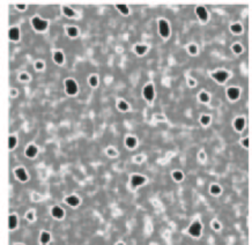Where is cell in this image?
Returning <instances> with one entry per match:
<instances>
[{
	"label": "cell",
	"mask_w": 252,
	"mask_h": 245,
	"mask_svg": "<svg viewBox=\"0 0 252 245\" xmlns=\"http://www.w3.org/2000/svg\"><path fill=\"white\" fill-rule=\"evenodd\" d=\"M65 85H66V91H67L68 95H74V94H76V91H78V86H76L75 81L68 79V80H66Z\"/></svg>",
	"instance_id": "cell-1"
},
{
	"label": "cell",
	"mask_w": 252,
	"mask_h": 245,
	"mask_svg": "<svg viewBox=\"0 0 252 245\" xmlns=\"http://www.w3.org/2000/svg\"><path fill=\"white\" fill-rule=\"evenodd\" d=\"M33 26L34 28L36 29V30H44V29L46 28V26H48V22L46 21H43V20H41L39 18H34L33 19Z\"/></svg>",
	"instance_id": "cell-2"
},
{
	"label": "cell",
	"mask_w": 252,
	"mask_h": 245,
	"mask_svg": "<svg viewBox=\"0 0 252 245\" xmlns=\"http://www.w3.org/2000/svg\"><path fill=\"white\" fill-rule=\"evenodd\" d=\"M159 29H160V34H161V36H163V37L169 36V26H168L167 21H164V20H160Z\"/></svg>",
	"instance_id": "cell-3"
},
{
	"label": "cell",
	"mask_w": 252,
	"mask_h": 245,
	"mask_svg": "<svg viewBox=\"0 0 252 245\" xmlns=\"http://www.w3.org/2000/svg\"><path fill=\"white\" fill-rule=\"evenodd\" d=\"M200 231H201V224L199 222H194L191 226V228L189 229V232L194 237H198L200 235Z\"/></svg>",
	"instance_id": "cell-4"
},
{
	"label": "cell",
	"mask_w": 252,
	"mask_h": 245,
	"mask_svg": "<svg viewBox=\"0 0 252 245\" xmlns=\"http://www.w3.org/2000/svg\"><path fill=\"white\" fill-rule=\"evenodd\" d=\"M144 96L148 101H152L154 98V88H153V86L149 85L144 89Z\"/></svg>",
	"instance_id": "cell-5"
},
{
	"label": "cell",
	"mask_w": 252,
	"mask_h": 245,
	"mask_svg": "<svg viewBox=\"0 0 252 245\" xmlns=\"http://www.w3.org/2000/svg\"><path fill=\"white\" fill-rule=\"evenodd\" d=\"M212 76H213L216 81H219V82H223V81H226L227 78H228V73H226V72H216V73L212 74Z\"/></svg>",
	"instance_id": "cell-6"
},
{
	"label": "cell",
	"mask_w": 252,
	"mask_h": 245,
	"mask_svg": "<svg viewBox=\"0 0 252 245\" xmlns=\"http://www.w3.org/2000/svg\"><path fill=\"white\" fill-rule=\"evenodd\" d=\"M197 15H198V18L201 20V21H206L207 20V12L206 9L204 8V7H198L197 8Z\"/></svg>",
	"instance_id": "cell-7"
},
{
	"label": "cell",
	"mask_w": 252,
	"mask_h": 245,
	"mask_svg": "<svg viewBox=\"0 0 252 245\" xmlns=\"http://www.w3.org/2000/svg\"><path fill=\"white\" fill-rule=\"evenodd\" d=\"M227 94H228L229 98H231V100H237L239 96V90L237 88H229L228 91H227Z\"/></svg>",
	"instance_id": "cell-8"
},
{
	"label": "cell",
	"mask_w": 252,
	"mask_h": 245,
	"mask_svg": "<svg viewBox=\"0 0 252 245\" xmlns=\"http://www.w3.org/2000/svg\"><path fill=\"white\" fill-rule=\"evenodd\" d=\"M142 183H145V178L142 177V176H133V178H132V185L134 187L141 185Z\"/></svg>",
	"instance_id": "cell-9"
},
{
	"label": "cell",
	"mask_w": 252,
	"mask_h": 245,
	"mask_svg": "<svg viewBox=\"0 0 252 245\" xmlns=\"http://www.w3.org/2000/svg\"><path fill=\"white\" fill-rule=\"evenodd\" d=\"M19 37H20V33L18 28H12L9 30V38L12 41H19Z\"/></svg>",
	"instance_id": "cell-10"
},
{
	"label": "cell",
	"mask_w": 252,
	"mask_h": 245,
	"mask_svg": "<svg viewBox=\"0 0 252 245\" xmlns=\"http://www.w3.org/2000/svg\"><path fill=\"white\" fill-rule=\"evenodd\" d=\"M37 154V148L35 146H29L28 149L26 150V155L28 157H34Z\"/></svg>",
	"instance_id": "cell-11"
},
{
	"label": "cell",
	"mask_w": 252,
	"mask_h": 245,
	"mask_svg": "<svg viewBox=\"0 0 252 245\" xmlns=\"http://www.w3.org/2000/svg\"><path fill=\"white\" fill-rule=\"evenodd\" d=\"M52 215L54 217H57V219H61L64 216V212L60 207H54L52 209Z\"/></svg>",
	"instance_id": "cell-12"
},
{
	"label": "cell",
	"mask_w": 252,
	"mask_h": 245,
	"mask_svg": "<svg viewBox=\"0 0 252 245\" xmlns=\"http://www.w3.org/2000/svg\"><path fill=\"white\" fill-rule=\"evenodd\" d=\"M235 127H236L237 131H242L244 127V119L243 118H237L235 120Z\"/></svg>",
	"instance_id": "cell-13"
},
{
	"label": "cell",
	"mask_w": 252,
	"mask_h": 245,
	"mask_svg": "<svg viewBox=\"0 0 252 245\" xmlns=\"http://www.w3.org/2000/svg\"><path fill=\"white\" fill-rule=\"evenodd\" d=\"M15 174H16V176H18V178L20 180H27V174L24 172V169H18L15 171Z\"/></svg>",
	"instance_id": "cell-14"
},
{
	"label": "cell",
	"mask_w": 252,
	"mask_h": 245,
	"mask_svg": "<svg viewBox=\"0 0 252 245\" xmlns=\"http://www.w3.org/2000/svg\"><path fill=\"white\" fill-rule=\"evenodd\" d=\"M66 202H67L68 205H71V206H76V205L79 204V199L76 197H68L67 199H66Z\"/></svg>",
	"instance_id": "cell-15"
},
{
	"label": "cell",
	"mask_w": 252,
	"mask_h": 245,
	"mask_svg": "<svg viewBox=\"0 0 252 245\" xmlns=\"http://www.w3.org/2000/svg\"><path fill=\"white\" fill-rule=\"evenodd\" d=\"M8 221H9V228H11V229H14V228L16 227V223H18L16 216H15V215H11L9 219H8Z\"/></svg>",
	"instance_id": "cell-16"
},
{
	"label": "cell",
	"mask_w": 252,
	"mask_h": 245,
	"mask_svg": "<svg viewBox=\"0 0 252 245\" xmlns=\"http://www.w3.org/2000/svg\"><path fill=\"white\" fill-rule=\"evenodd\" d=\"M54 60H56V63L58 64H61L64 61V56L61 52H56L54 53Z\"/></svg>",
	"instance_id": "cell-17"
},
{
	"label": "cell",
	"mask_w": 252,
	"mask_h": 245,
	"mask_svg": "<svg viewBox=\"0 0 252 245\" xmlns=\"http://www.w3.org/2000/svg\"><path fill=\"white\" fill-rule=\"evenodd\" d=\"M135 143H137V140H135L134 138L130 137V138H127V139H126V145H127L130 148H133V147H134Z\"/></svg>",
	"instance_id": "cell-18"
},
{
	"label": "cell",
	"mask_w": 252,
	"mask_h": 245,
	"mask_svg": "<svg viewBox=\"0 0 252 245\" xmlns=\"http://www.w3.org/2000/svg\"><path fill=\"white\" fill-rule=\"evenodd\" d=\"M146 50H147V48L144 45H137L135 46V52L138 54H144L146 52Z\"/></svg>",
	"instance_id": "cell-19"
},
{
	"label": "cell",
	"mask_w": 252,
	"mask_h": 245,
	"mask_svg": "<svg viewBox=\"0 0 252 245\" xmlns=\"http://www.w3.org/2000/svg\"><path fill=\"white\" fill-rule=\"evenodd\" d=\"M49 241H50V235H49L48 232H43L42 236H41V242L43 244H45V243H48Z\"/></svg>",
	"instance_id": "cell-20"
},
{
	"label": "cell",
	"mask_w": 252,
	"mask_h": 245,
	"mask_svg": "<svg viewBox=\"0 0 252 245\" xmlns=\"http://www.w3.org/2000/svg\"><path fill=\"white\" fill-rule=\"evenodd\" d=\"M231 30H233V33H235V34H239L242 31V26L241 24H233V26H231Z\"/></svg>",
	"instance_id": "cell-21"
},
{
	"label": "cell",
	"mask_w": 252,
	"mask_h": 245,
	"mask_svg": "<svg viewBox=\"0 0 252 245\" xmlns=\"http://www.w3.org/2000/svg\"><path fill=\"white\" fill-rule=\"evenodd\" d=\"M117 8L119 9L123 14H128V8L126 7V5H117Z\"/></svg>",
	"instance_id": "cell-22"
},
{
	"label": "cell",
	"mask_w": 252,
	"mask_h": 245,
	"mask_svg": "<svg viewBox=\"0 0 252 245\" xmlns=\"http://www.w3.org/2000/svg\"><path fill=\"white\" fill-rule=\"evenodd\" d=\"M211 192L213 193V194H217V193L221 192V189H220L217 185H213V186L211 187Z\"/></svg>",
	"instance_id": "cell-23"
},
{
	"label": "cell",
	"mask_w": 252,
	"mask_h": 245,
	"mask_svg": "<svg viewBox=\"0 0 252 245\" xmlns=\"http://www.w3.org/2000/svg\"><path fill=\"white\" fill-rule=\"evenodd\" d=\"M68 35H70V36H76V35H78V30H76V28H74V27H72V28H68Z\"/></svg>",
	"instance_id": "cell-24"
},
{
	"label": "cell",
	"mask_w": 252,
	"mask_h": 245,
	"mask_svg": "<svg viewBox=\"0 0 252 245\" xmlns=\"http://www.w3.org/2000/svg\"><path fill=\"white\" fill-rule=\"evenodd\" d=\"M9 148H11V149H12V148H14V146H15L16 145V139H15V138H14V137H11V138H9Z\"/></svg>",
	"instance_id": "cell-25"
},
{
	"label": "cell",
	"mask_w": 252,
	"mask_h": 245,
	"mask_svg": "<svg viewBox=\"0 0 252 245\" xmlns=\"http://www.w3.org/2000/svg\"><path fill=\"white\" fill-rule=\"evenodd\" d=\"M64 12H65V14L67 16H73L74 15V12L71 8H68V7H64Z\"/></svg>",
	"instance_id": "cell-26"
},
{
	"label": "cell",
	"mask_w": 252,
	"mask_h": 245,
	"mask_svg": "<svg viewBox=\"0 0 252 245\" xmlns=\"http://www.w3.org/2000/svg\"><path fill=\"white\" fill-rule=\"evenodd\" d=\"M174 178L176 180H182L183 179V174H182V172H179V171L174 172Z\"/></svg>",
	"instance_id": "cell-27"
},
{
	"label": "cell",
	"mask_w": 252,
	"mask_h": 245,
	"mask_svg": "<svg viewBox=\"0 0 252 245\" xmlns=\"http://www.w3.org/2000/svg\"><path fill=\"white\" fill-rule=\"evenodd\" d=\"M118 108H119L120 110H124V111H125V110H127L128 105L126 104L125 102H123V101H122V102H119V104H118Z\"/></svg>",
	"instance_id": "cell-28"
},
{
	"label": "cell",
	"mask_w": 252,
	"mask_h": 245,
	"mask_svg": "<svg viewBox=\"0 0 252 245\" xmlns=\"http://www.w3.org/2000/svg\"><path fill=\"white\" fill-rule=\"evenodd\" d=\"M233 49H234V52H236V53L242 52V46L239 45V44H235V45L233 46Z\"/></svg>",
	"instance_id": "cell-29"
},
{
	"label": "cell",
	"mask_w": 252,
	"mask_h": 245,
	"mask_svg": "<svg viewBox=\"0 0 252 245\" xmlns=\"http://www.w3.org/2000/svg\"><path fill=\"white\" fill-rule=\"evenodd\" d=\"M209 122H211V118H209L208 116H204V117L201 118V123L204 124V125H207Z\"/></svg>",
	"instance_id": "cell-30"
},
{
	"label": "cell",
	"mask_w": 252,
	"mask_h": 245,
	"mask_svg": "<svg viewBox=\"0 0 252 245\" xmlns=\"http://www.w3.org/2000/svg\"><path fill=\"white\" fill-rule=\"evenodd\" d=\"M200 100H201L202 102H207V101H208V95H207L206 93H201L200 94Z\"/></svg>",
	"instance_id": "cell-31"
},
{
	"label": "cell",
	"mask_w": 252,
	"mask_h": 245,
	"mask_svg": "<svg viewBox=\"0 0 252 245\" xmlns=\"http://www.w3.org/2000/svg\"><path fill=\"white\" fill-rule=\"evenodd\" d=\"M89 81H90V85L91 86H96V85H97V78H96V76H91Z\"/></svg>",
	"instance_id": "cell-32"
},
{
	"label": "cell",
	"mask_w": 252,
	"mask_h": 245,
	"mask_svg": "<svg viewBox=\"0 0 252 245\" xmlns=\"http://www.w3.org/2000/svg\"><path fill=\"white\" fill-rule=\"evenodd\" d=\"M189 51H190L191 53H196V52H197V48H196L194 45H191V46L189 48Z\"/></svg>",
	"instance_id": "cell-33"
},
{
	"label": "cell",
	"mask_w": 252,
	"mask_h": 245,
	"mask_svg": "<svg viewBox=\"0 0 252 245\" xmlns=\"http://www.w3.org/2000/svg\"><path fill=\"white\" fill-rule=\"evenodd\" d=\"M36 67L38 68V70H41V68H43V64H42V63H37L36 64Z\"/></svg>",
	"instance_id": "cell-34"
},
{
	"label": "cell",
	"mask_w": 252,
	"mask_h": 245,
	"mask_svg": "<svg viewBox=\"0 0 252 245\" xmlns=\"http://www.w3.org/2000/svg\"><path fill=\"white\" fill-rule=\"evenodd\" d=\"M243 145L245 146V147H248V146H249V140L248 139H244L243 140Z\"/></svg>",
	"instance_id": "cell-35"
},
{
	"label": "cell",
	"mask_w": 252,
	"mask_h": 245,
	"mask_svg": "<svg viewBox=\"0 0 252 245\" xmlns=\"http://www.w3.org/2000/svg\"><path fill=\"white\" fill-rule=\"evenodd\" d=\"M26 79H28L27 74H22V75H21V80H26Z\"/></svg>",
	"instance_id": "cell-36"
},
{
	"label": "cell",
	"mask_w": 252,
	"mask_h": 245,
	"mask_svg": "<svg viewBox=\"0 0 252 245\" xmlns=\"http://www.w3.org/2000/svg\"><path fill=\"white\" fill-rule=\"evenodd\" d=\"M18 7H19L20 9H24V8H26V6H23V5H18Z\"/></svg>",
	"instance_id": "cell-37"
},
{
	"label": "cell",
	"mask_w": 252,
	"mask_h": 245,
	"mask_svg": "<svg viewBox=\"0 0 252 245\" xmlns=\"http://www.w3.org/2000/svg\"><path fill=\"white\" fill-rule=\"evenodd\" d=\"M214 228H215V229H219L220 226H219V224H217V223H214Z\"/></svg>",
	"instance_id": "cell-38"
},
{
	"label": "cell",
	"mask_w": 252,
	"mask_h": 245,
	"mask_svg": "<svg viewBox=\"0 0 252 245\" xmlns=\"http://www.w3.org/2000/svg\"><path fill=\"white\" fill-rule=\"evenodd\" d=\"M28 219H29V220H31V219H33V215H31V214H28Z\"/></svg>",
	"instance_id": "cell-39"
}]
</instances>
